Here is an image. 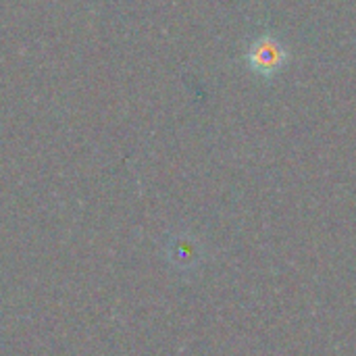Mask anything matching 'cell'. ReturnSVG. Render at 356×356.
I'll return each mask as SVG.
<instances>
[{
  "mask_svg": "<svg viewBox=\"0 0 356 356\" xmlns=\"http://www.w3.org/2000/svg\"><path fill=\"white\" fill-rule=\"evenodd\" d=\"M246 60H248V67L257 75L273 77L284 69V65L288 60V50H286V46L282 44V40L277 35L263 33L250 44Z\"/></svg>",
  "mask_w": 356,
  "mask_h": 356,
  "instance_id": "6da1fadb",
  "label": "cell"
}]
</instances>
